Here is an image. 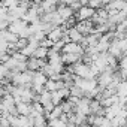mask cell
I'll return each mask as SVG.
<instances>
[{
  "label": "cell",
  "instance_id": "1",
  "mask_svg": "<svg viewBox=\"0 0 127 127\" xmlns=\"http://www.w3.org/2000/svg\"><path fill=\"white\" fill-rule=\"evenodd\" d=\"M94 14H96V11L91 9V8H88V6L85 5V6H82L73 17H75L76 23H79V21H88V20H91V18L94 17Z\"/></svg>",
  "mask_w": 127,
  "mask_h": 127
},
{
  "label": "cell",
  "instance_id": "2",
  "mask_svg": "<svg viewBox=\"0 0 127 127\" xmlns=\"http://www.w3.org/2000/svg\"><path fill=\"white\" fill-rule=\"evenodd\" d=\"M85 49L79 45V43H73V42H67L61 49V54H78V55H84Z\"/></svg>",
  "mask_w": 127,
  "mask_h": 127
},
{
  "label": "cell",
  "instance_id": "3",
  "mask_svg": "<svg viewBox=\"0 0 127 127\" xmlns=\"http://www.w3.org/2000/svg\"><path fill=\"white\" fill-rule=\"evenodd\" d=\"M45 64H46L45 60H37L34 57H30L27 60V70H30V72H40V69Z\"/></svg>",
  "mask_w": 127,
  "mask_h": 127
},
{
  "label": "cell",
  "instance_id": "4",
  "mask_svg": "<svg viewBox=\"0 0 127 127\" xmlns=\"http://www.w3.org/2000/svg\"><path fill=\"white\" fill-rule=\"evenodd\" d=\"M57 14L60 15V18L63 20V21H67L69 18H72L75 14H73V11L69 8V6H66L64 3H61V5H57Z\"/></svg>",
  "mask_w": 127,
  "mask_h": 127
},
{
  "label": "cell",
  "instance_id": "5",
  "mask_svg": "<svg viewBox=\"0 0 127 127\" xmlns=\"http://www.w3.org/2000/svg\"><path fill=\"white\" fill-rule=\"evenodd\" d=\"M75 108H76V112H78V114H82V115H85V117L90 115V100H88L87 97L78 100V103H76Z\"/></svg>",
  "mask_w": 127,
  "mask_h": 127
},
{
  "label": "cell",
  "instance_id": "6",
  "mask_svg": "<svg viewBox=\"0 0 127 127\" xmlns=\"http://www.w3.org/2000/svg\"><path fill=\"white\" fill-rule=\"evenodd\" d=\"M63 30H61V27H55V29H52L48 34H46V37L52 42V43H57V42H60L61 39H63Z\"/></svg>",
  "mask_w": 127,
  "mask_h": 127
},
{
  "label": "cell",
  "instance_id": "7",
  "mask_svg": "<svg viewBox=\"0 0 127 127\" xmlns=\"http://www.w3.org/2000/svg\"><path fill=\"white\" fill-rule=\"evenodd\" d=\"M46 81H48V78H46L42 72H34V75H33V81H32V85H34V87H45Z\"/></svg>",
  "mask_w": 127,
  "mask_h": 127
},
{
  "label": "cell",
  "instance_id": "8",
  "mask_svg": "<svg viewBox=\"0 0 127 127\" xmlns=\"http://www.w3.org/2000/svg\"><path fill=\"white\" fill-rule=\"evenodd\" d=\"M67 37H69V40L70 42H73V43H81L82 42V39H84V36L75 29V27H72V29H69V32H67Z\"/></svg>",
  "mask_w": 127,
  "mask_h": 127
},
{
  "label": "cell",
  "instance_id": "9",
  "mask_svg": "<svg viewBox=\"0 0 127 127\" xmlns=\"http://www.w3.org/2000/svg\"><path fill=\"white\" fill-rule=\"evenodd\" d=\"M48 52H49V49H48V48L39 46V48L34 51L33 57H34V58H37V60H46V58H48Z\"/></svg>",
  "mask_w": 127,
  "mask_h": 127
},
{
  "label": "cell",
  "instance_id": "10",
  "mask_svg": "<svg viewBox=\"0 0 127 127\" xmlns=\"http://www.w3.org/2000/svg\"><path fill=\"white\" fill-rule=\"evenodd\" d=\"M61 115H63V111H61V108H60V105H58V106H55V108L52 109V112H51L49 115H46L45 118H48V121H51V120H60Z\"/></svg>",
  "mask_w": 127,
  "mask_h": 127
},
{
  "label": "cell",
  "instance_id": "11",
  "mask_svg": "<svg viewBox=\"0 0 127 127\" xmlns=\"http://www.w3.org/2000/svg\"><path fill=\"white\" fill-rule=\"evenodd\" d=\"M117 96L118 97H127V81H121L117 87Z\"/></svg>",
  "mask_w": 127,
  "mask_h": 127
},
{
  "label": "cell",
  "instance_id": "12",
  "mask_svg": "<svg viewBox=\"0 0 127 127\" xmlns=\"http://www.w3.org/2000/svg\"><path fill=\"white\" fill-rule=\"evenodd\" d=\"M51 102H52V105H54V106H58V105L63 102V99H61V96H60V93H58V91L51 93Z\"/></svg>",
  "mask_w": 127,
  "mask_h": 127
},
{
  "label": "cell",
  "instance_id": "13",
  "mask_svg": "<svg viewBox=\"0 0 127 127\" xmlns=\"http://www.w3.org/2000/svg\"><path fill=\"white\" fill-rule=\"evenodd\" d=\"M0 127H11L8 117H0Z\"/></svg>",
  "mask_w": 127,
  "mask_h": 127
}]
</instances>
